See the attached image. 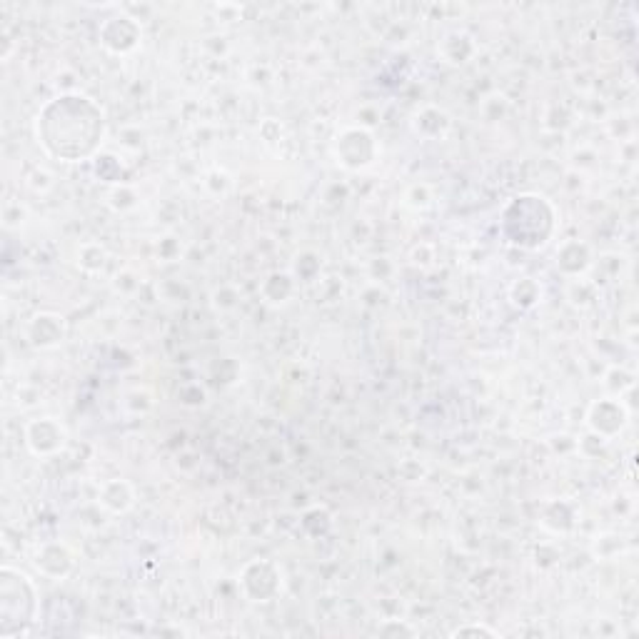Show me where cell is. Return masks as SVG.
I'll use <instances>...</instances> for the list:
<instances>
[{
    "label": "cell",
    "instance_id": "8fae6325",
    "mask_svg": "<svg viewBox=\"0 0 639 639\" xmlns=\"http://www.w3.org/2000/svg\"><path fill=\"white\" fill-rule=\"evenodd\" d=\"M592 268V250L582 240H565L557 248V270L567 278H580Z\"/></svg>",
    "mask_w": 639,
    "mask_h": 639
},
{
    "label": "cell",
    "instance_id": "7a4b0ae2",
    "mask_svg": "<svg viewBox=\"0 0 639 639\" xmlns=\"http://www.w3.org/2000/svg\"><path fill=\"white\" fill-rule=\"evenodd\" d=\"M557 230V208L540 193H522L502 208L500 233L520 250H542Z\"/></svg>",
    "mask_w": 639,
    "mask_h": 639
},
{
    "label": "cell",
    "instance_id": "7c38bea8",
    "mask_svg": "<svg viewBox=\"0 0 639 639\" xmlns=\"http://www.w3.org/2000/svg\"><path fill=\"white\" fill-rule=\"evenodd\" d=\"M98 502L105 510L113 512V515H125V512L133 510L135 505V487L130 485L128 480H120V477L105 480L103 485H100Z\"/></svg>",
    "mask_w": 639,
    "mask_h": 639
},
{
    "label": "cell",
    "instance_id": "2e32d148",
    "mask_svg": "<svg viewBox=\"0 0 639 639\" xmlns=\"http://www.w3.org/2000/svg\"><path fill=\"white\" fill-rule=\"evenodd\" d=\"M557 510L560 512L552 515L550 510L542 507V517H540L542 527H547L550 532H557V535H560V532H570L572 527H575V512H572V505H567V502H557Z\"/></svg>",
    "mask_w": 639,
    "mask_h": 639
},
{
    "label": "cell",
    "instance_id": "5b68a950",
    "mask_svg": "<svg viewBox=\"0 0 639 639\" xmlns=\"http://www.w3.org/2000/svg\"><path fill=\"white\" fill-rule=\"evenodd\" d=\"M240 590L250 602H273L283 592V570L273 560H250L240 570Z\"/></svg>",
    "mask_w": 639,
    "mask_h": 639
},
{
    "label": "cell",
    "instance_id": "52a82bcc",
    "mask_svg": "<svg viewBox=\"0 0 639 639\" xmlns=\"http://www.w3.org/2000/svg\"><path fill=\"white\" fill-rule=\"evenodd\" d=\"M33 562L35 567H38L40 575L55 582L70 577L75 572V567H78V557L70 550L68 542L63 540H48L43 542V545H38Z\"/></svg>",
    "mask_w": 639,
    "mask_h": 639
},
{
    "label": "cell",
    "instance_id": "30bf717a",
    "mask_svg": "<svg viewBox=\"0 0 639 639\" xmlns=\"http://www.w3.org/2000/svg\"><path fill=\"white\" fill-rule=\"evenodd\" d=\"M65 320L58 313H35L25 325V340L38 350H50L65 340Z\"/></svg>",
    "mask_w": 639,
    "mask_h": 639
},
{
    "label": "cell",
    "instance_id": "4fadbf2b",
    "mask_svg": "<svg viewBox=\"0 0 639 639\" xmlns=\"http://www.w3.org/2000/svg\"><path fill=\"white\" fill-rule=\"evenodd\" d=\"M293 293H295V280L293 275L288 273H270L268 278L263 280V285H260V295L265 298V303H273V305L285 303V300H288Z\"/></svg>",
    "mask_w": 639,
    "mask_h": 639
},
{
    "label": "cell",
    "instance_id": "ba28073f",
    "mask_svg": "<svg viewBox=\"0 0 639 639\" xmlns=\"http://www.w3.org/2000/svg\"><path fill=\"white\" fill-rule=\"evenodd\" d=\"M143 30L140 23L130 15H118V18H108L100 25V43L105 50L113 55H128L140 45Z\"/></svg>",
    "mask_w": 639,
    "mask_h": 639
},
{
    "label": "cell",
    "instance_id": "9a60e30c",
    "mask_svg": "<svg viewBox=\"0 0 639 639\" xmlns=\"http://www.w3.org/2000/svg\"><path fill=\"white\" fill-rule=\"evenodd\" d=\"M510 300L515 308L532 310L542 300V285L535 278H520L512 283Z\"/></svg>",
    "mask_w": 639,
    "mask_h": 639
},
{
    "label": "cell",
    "instance_id": "ac0fdd59",
    "mask_svg": "<svg viewBox=\"0 0 639 639\" xmlns=\"http://www.w3.org/2000/svg\"><path fill=\"white\" fill-rule=\"evenodd\" d=\"M452 637H490L497 639L500 632L492 630L490 625H482V622H467V625H460L457 630H452Z\"/></svg>",
    "mask_w": 639,
    "mask_h": 639
},
{
    "label": "cell",
    "instance_id": "e0dca14e",
    "mask_svg": "<svg viewBox=\"0 0 639 639\" xmlns=\"http://www.w3.org/2000/svg\"><path fill=\"white\" fill-rule=\"evenodd\" d=\"M105 260H108V250L100 243H83L78 248V265L85 273H98V270H103Z\"/></svg>",
    "mask_w": 639,
    "mask_h": 639
},
{
    "label": "cell",
    "instance_id": "3957f363",
    "mask_svg": "<svg viewBox=\"0 0 639 639\" xmlns=\"http://www.w3.org/2000/svg\"><path fill=\"white\" fill-rule=\"evenodd\" d=\"M38 587L18 567H0V639L30 635L38 622Z\"/></svg>",
    "mask_w": 639,
    "mask_h": 639
},
{
    "label": "cell",
    "instance_id": "277c9868",
    "mask_svg": "<svg viewBox=\"0 0 639 639\" xmlns=\"http://www.w3.org/2000/svg\"><path fill=\"white\" fill-rule=\"evenodd\" d=\"M332 153L345 170H365L377 160L380 145L367 128H345L335 138Z\"/></svg>",
    "mask_w": 639,
    "mask_h": 639
},
{
    "label": "cell",
    "instance_id": "5bb4252c",
    "mask_svg": "<svg viewBox=\"0 0 639 639\" xmlns=\"http://www.w3.org/2000/svg\"><path fill=\"white\" fill-rule=\"evenodd\" d=\"M442 55H445L447 63L462 65L475 55V43L467 33H450L442 40Z\"/></svg>",
    "mask_w": 639,
    "mask_h": 639
},
{
    "label": "cell",
    "instance_id": "d6986e66",
    "mask_svg": "<svg viewBox=\"0 0 639 639\" xmlns=\"http://www.w3.org/2000/svg\"><path fill=\"white\" fill-rule=\"evenodd\" d=\"M377 635L382 637H417V630L407 622L400 620H385L380 627H377Z\"/></svg>",
    "mask_w": 639,
    "mask_h": 639
},
{
    "label": "cell",
    "instance_id": "6da1fadb",
    "mask_svg": "<svg viewBox=\"0 0 639 639\" xmlns=\"http://www.w3.org/2000/svg\"><path fill=\"white\" fill-rule=\"evenodd\" d=\"M35 140L48 158L60 163H88L108 135L105 110L83 93L50 98L35 115Z\"/></svg>",
    "mask_w": 639,
    "mask_h": 639
},
{
    "label": "cell",
    "instance_id": "9c48e42d",
    "mask_svg": "<svg viewBox=\"0 0 639 639\" xmlns=\"http://www.w3.org/2000/svg\"><path fill=\"white\" fill-rule=\"evenodd\" d=\"M587 425L602 440H610V437L620 435L627 425V410L620 400H612V397H605V400L592 402L590 410H587Z\"/></svg>",
    "mask_w": 639,
    "mask_h": 639
},
{
    "label": "cell",
    "instance_id": "8992f818",
    "mask_svg": "<svg viewBox=\"0 0 639 639\" xmlns=\"http://www.w3.org/2000/svg\"><path fill=\"white\" fill-rule=\"evenodd\" d=\"M23 437L30 455L40 457V460L60 455L65 450V445H68V430H65V425L58 417L50 415L25 422Z\"/></svg>",
    "mask_w": 639,
    "mask_h": 639
}]
</instances>
